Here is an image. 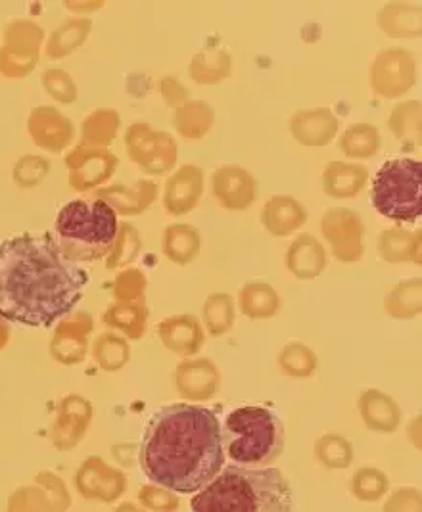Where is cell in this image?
<instances>
[{
  "label": "cell",
  "instance_id": "6da1fadb",
  "mask_svg": "<svg viewBox=\"0 0 422 512\" xmlns=\"http://www.w3.org/2000/svg\"><path fill=\"white\" fill-rule=\"evenodd\" d=\"M89 275L64 256L52 234H22L0 244V317L50 328L81 302Z\"/></svg>",
  "mask_w": 422,
  "mask_h": 512
},
{
  "label": "cell",
  "instance_id": "7a4b0ae2",
  "mask_svg": "<svg viewBox=\"0 0 422 512\" xmlns=\"http://www.w3.org/2000/svg\"><path fill=\"white\" fill-rule=\"evenodd\" d=\"M139 465L152 484L175 493L206 488L225 466L217 415L188 403L158 409L144 428Z\"/></svg>",
  "mask_w": 422,
  "mask_h": 512
},
{
  "label": "cell",
  "instance_id": "3957f363",
  "mask_svg": "<svg viewBox=\"0 0 422 512\" xmlns=\"http://www.w3.org/2000/svg\"><path fill=\"white\" fill-rule=\"evenodd\" d=\"M192 512H296L288 478L273 466H223L196 497Z\"/></svg>",
  "mask_w": 422,
  "mask_h": 512
},
{
  "label": "cell",
  "instance_id": "277c9868",
  "mask_svg": "<svg viewBox=\"0 0 422 512\" xmlns=\"http://www.w3.org/2000/svg\"><path fill=\"white\" fill-rule=\"evenodd\" d=\"M118 236V215L104 200H73L66 204L54 225L58 250L73 263H87L106 256Z\"/></svg>",
  "mask_w": 422,
  "mask_h": 512
},
{
  "label": "cell",
  "instance_id": "5b68a950",
  "mask_svg": "<svg viewBox=\"0 0 422 512\" xmlns=\"http://www.w3.org/2000/svg\"><path fill=\"white\" fill-rule=\"evenodd\" d=\"M221 442L225 455H229L235 465L261 468L281 457L284 424L269 407L244 405L223 420Z\"/></svg>",
  "mask_w": 422,
  "mask_h": 512
},
{
  "label": "cell",
  "instance_id": "8992f818",
  "mask_svg": "<svg viewBox=\"0 0 422 512\" xmlns=\"http://www.w3.org/2000/svg\"><path fill=\"white\" fill-rule=\"evenodd\" d=\"M375 210L390 221L415 223L422 215V163L394 158L384 163L373 181Z\"/></svg>",
  "mask_w": 422,
  "mask_h": 512
},
{
  "label": "cell",
  "instance_id": "52a82bcc",
  "mask_svg": "<svg viewBox=\"0 0 422 512\" xmlns=\"http://www.w3.org/2000/svg\"><path fill=\"white\" fill-rule=\"evenodd\" d=\"M177 386L188 399H208L217 386V371L206 359L187 361L177 371Z\"/></svg>",
  "mask_w": 422,
  "mask_h": 512
},
{
  "label": "cell",
  "instance_id": "ba28073f",
  "mask_svg": "<svg viewBox=\"0 0 422 512\" xmlns=\"http://www.w3.org/2000/svg\"><path fill=\"white\" fill-rule=\"evenodd\" d=\"M365 424L376 432H394L399 426V409L394 399L376 390L365 392L359 401Z\"/></svg>",
  "mask_w": 422,
  "mask_h": 512
},
{
  "label": "cell",
  "instance_id": "9c48e42d",
  "mask_svg": "<svg viewBox=\"0 0 422 512\" xmlns=\"http://www.w3.org/2000/svg\"><path fill=\"white\" fill-rule=\"evenodd\" d=\"M162 338L169 350L194 353L202 346V332L194 317H175L162 326Z\"/></svg>",
  "mask_w": 422,
  "mask_h": 512
},
{
  "label": "cell",
  "instance_id": "30bf717a",
  "mask_svg": "<svg viewBox=\"0 0 422 512\" xmlns=\"http://www.w3.org/2000/svg\"><path fill=\"white\" fill-rule=\"evenodd\" d=\"M390 488V478L375 466H361L355 470L350 482L353 497L363 503L380 501Z\"/></svg>",
  "mask_w": 422,
  "mask_h": 512
},
{
  "label": "cell",
  "instance_id": "8fae6325",
  "mask_svg": "<svg viewBox=\"0 0 422 512\" xmlns=\"http://www.w3.org/2000/svg\"><path fill=\"white\" fill-rule=\"evenodd\" d=\"M79 489H83V493L93 499L100 497L104 501H114L123 489V478L118 472H106V476H102L94 463V466H85L79 474Z\"/></svg>",
  "mask_w": 422,
  "mask_h": 512
},
{
  "label": "cell",
  "instance_id": "7c38bea8",
  "mask_svg": "<svg viewBox=\"0 0 422 512\" xmlns=\"http://www.w3.org/2000/svg\"><path fill=\"white\" fill-rule=\"evenodd\" d=\"M315 455L321 465L332 470L348 468L353 461L352 443L338 434H327L315 443Z\"/></svg>",
  "mask_w": 422,
  "mask_h": 512
},
{
  "label": "cell",
  "instance_id": "4fadbf2b",
  "mask_svg": "<svg viewBox=\"0 0 422 512\" xmlns=\"http://www.w3.org/2000/svg\"><path fill=\"white\" fill-rule=\"evenodd\" d=\"M281 367L290 376H309L315 369V355L300 344H292L282 351Z\"/></svg>",
  "mask_w": 422,
  "mask_h": 512
},
{
  "label": "cell",
  "instance_id": "5bb4252c",
  "mask_svg": "<svg viewBox=\"0 0 422 512\" xmlns=\"http://www.w3.org/2000/svg\"><path fill=\"white\" fill-rule=\"evenodd\" d=\"M139 499L146 509L154 512H177L181 507V499L175 491L162 488V486H144L139 491Z\"/></svg>",
  "mask_w": 422,
  "mask_h": 512
},
{
  "label": "cell",
  "instance_id": "9a60e30c",
  "mask_svg": "<svg viewBox=\"0 0 422 512\" xmlns=\"http://www.w3.org/2000/svg\"><path fill=\"white\" fill-rule=\"evenodd\" d=\"M382 512H422V493L417 488H399L388 497Z\"/></svg>",
  "mask_w": 422,
  "mask_h": 512
},
{
  "label": "cell",
  "instance_id": "2e32d148",
  "mask_svg": "<svg viewBox=\"0 0 422 512\" xmlns=\"http://www.w3.org/2000/svg\"><path fill=\"white\" fill-rule=\"evenodd\" d=\"M206 321H208V326H210L211 334L219 336V334L227 332L231 325H233V313H231V303H229V300L208 303Z\"/></svg>",
  "mask_w": 422,
  "mask_h": 512
},
{
  "label": "cell",
  "instance_id": "e0dca14e",
  "mask_svg": "<svg viewBox=\"0 0 422 512\" xmlns=\"http://www.w3.org/2000/svg\"><path fill=\"white\" fill-rule=\"evenodd\" d=\"M118 512H142L137 509V507H133V505H123V507H119Z\"/></svg>",
  "mask_w": 422,
  "mask_h": 512
}]
</instances>
